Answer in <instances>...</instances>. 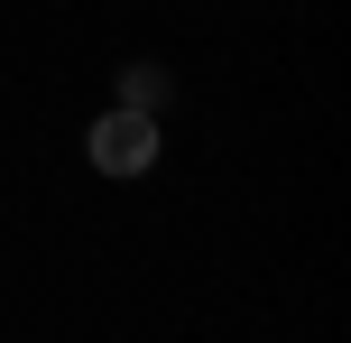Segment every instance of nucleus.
<instances>
[{
	"mask_svg": "<svg viewBox=\"0 0 351 343\" xmlns=\"http://www.w3.org/2000/svg\"><path fill=\"white\" fill-rule=\"evenodd\" d=\"M158 102H167V74L158 65H130L121 74V111H158Z\"/></svg>",
	"mask_w": 351,
	"mask_h": 343,
	"instance_id": "2",
	"label": "nucleus"
},
{
	"mask_svg": "<svg viewBox=\"0 0 351 343\" xmlns=\"http://www.w3.org/2000/svg\"><path fill=\"white\" fill-rule=\"evenodd\" d=\"M93 167L102 177H148L158 167V111H102L93 121Z\"/></svg>",
	"mask_w": 351,
	"mask_h": 343,
	"instance_id": "1",
	"label": "nucleus"
}]
</instances>
